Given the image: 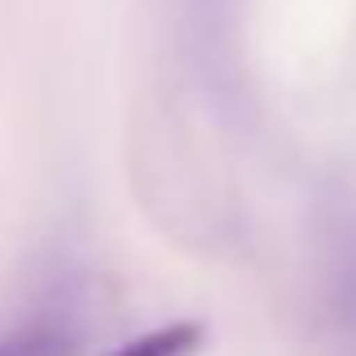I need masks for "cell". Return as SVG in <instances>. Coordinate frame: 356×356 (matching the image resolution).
<instances>
[{
    "label": "cell",
    "mask_w": 356,
    "mask_h": 356,
    "mask_svg": "<svg viewBox=\"0 0 356 356\" xmlns=\"http://www.w3.org/2000/svg\"><path fill=\"white\" fill-rule=\"evenodd\" d=\"M199 343H203L199 325H167V330H154V334H145V339L118 348L113 356H194Z\"/></svg>",
    "instance_id": "obj_1"
},
{
    "label": "cell",
    "mask_w": 356,
    "mask_h": 356,
    "mask_svg": "<svg viewBox=\"0 0 356 356\" xmlns=\"http://www.w3.org/2000/svg\"><path fill=\"white\" fill-rule=\"evenodd\" d=\"M68 352H72V343L50 330H32V334H18V339L0 343V356H68Z\"/></svg>",
    "instance_id": "obj_2"
}]
</instances>
